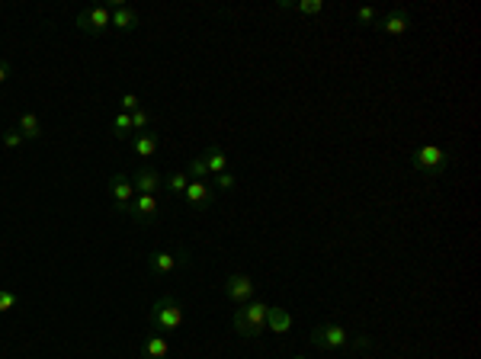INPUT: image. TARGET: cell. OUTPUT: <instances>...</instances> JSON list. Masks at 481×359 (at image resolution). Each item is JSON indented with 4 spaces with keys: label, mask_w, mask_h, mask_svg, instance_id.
<instances>
[{
    "label": "cell",
    "mask_w": 481,
    "mask_h": 359,
    "mask_svg": "<svg viewBox=\"0 0 481 359\" xmlns=\"http://www.w3.org/2000/svg\"><path fill=\"white\" fill-rule=\"evenodd\" d=\"M158 135H154V132H135V135H132V151H135V154L139 157H151L154 154V151H158Z\"/></svg>",
    "instance_id": "15"
},
{
    "label": "cell",
    "mask_w": 481,
    "mask_h": 359,
    "mask_svg": "<svg viewBox=\"0 0 481 359\" xmlns=\"http://www.w3.org/2000/svg\"><path fill=\"white\" fill-rule=\"evenodd\" d=\"M161 215V205H158V196H145V193H135L129 205V218H135L139 225H148Z\"/></svg>",
    "instance_id": "9"
},
{
    "label": "cell",
    "mask_w": 481,
    "mask_h": 359,
    "mask_svg": "<svg viewBox=\"0 0 481 359\" xmlns=\"http://www.w3.org/2000/svg\"><path fill=\"white\" fill-rule=\"evenodd\" d=\"M267 311H269V305L260 302V298L234 308V314H232L234 334L238 337H260V334L267 331Z\"/></svg>",
    "instance_id": "1"
},
{
    "label": "cell",
    "mask_w": 481,
    "mask_h": 359,
    "mask_svg": "<svg viewBox=\"0 0 481 359\" xmlns=\"http://www.w3.org/2000/svg\"><path fill=\"white\" fill-rule=\"evenodd\" d=\"M379 17H382V13L376 7H360V10H356V23H362V26H376Z\"/></svg>",
    "instance_id": "23"
},
{
    "label": "cell",
    "mask_w": 481,
    "mask_h": 359,
    "mask_svg": "<svg viewBox=\"0 0 481 359\" xmlns=\"http://www.w3.org/2000/svg\"><path fill=\"white\" fill-rule=\"evenodd\" d=\"M112 13V29H119V32H132V29H139V10L125 7L122 0H110L106 3Z\"/></svg>",
    "instance_id": "12"
},
{
    "label": "cell",
    "mask_w": 481,
    "mask_h": 359,
    "mask_svg": "<svg viewBox=\"0 0 481 359\" xmlns=\"http://www.w3.org/2000/svg\"><path fill=\"white\" fill-rule=\"evenodd\" d=\"M77 29H81V32H87V36H103L106 29H112L110 7L103 3V7H90L87 13H81V17H77Z\"/></svg>",
    "instance_id": "6"
},
{
    "label": "cell",
    "mask_w": 481,
    "mask_h": 359,
    "mask_svg": "<svg viewBox=\"0 0 481 359\" xmlns=\"http://www.w3.org/2000/svg\"><path fill=\"white\" fill-rule=\"evenodd\" d=\"M135 110H141V100L135 96V93H122V112H135Z\"/></svg>",
    "instance_id": "27"
},
{
    "label": "cell",
    "mask_w": 481,
    "mask_h": 359,
    "mask_svg": "<svg viewBox=\"0 0 481 359\" xmlns=\"http://www.w3.org/2000/svg\"><path fill=\"white\" fill-rule=\"evenodd\" d=\"M411 167H414L417 174H424L427 180H443L446 167H449V154L436 145H420L411 154Z\"/></svg>",
    "instance_id": "4"
},
{
    "label": "cell",
    "mask_w": 481,
    "mask_h": 359,
    "mask_svg": "<svg viewBox=\"0 0 481 359\" xmlns=\"http://www.w3.org/2000/svg\"><path fill=\"white\" fill-rule=\"evenodd\" d=\"M148 125H151V112L145 106L132 112V132H148Z\"/></svg>",
    "instance_id": "22"
},
{
    "label": "cell",
    "mask_w": 481,
    "mask_h": 359,
    "mask_svg": "<svg viewBox=\"0 0 481 359\" xmlns=\"http://www.w3.org/2000/svg\"><path fill=\"white\" fill-rule=\"evenodd\" d=\"M372 29H379V32H385V36L398 39V36H405L407 29H411V13H407L405 7H391L389 13H382L379 23H376Z\"/></svg>",
    "instance_id": "7"
},
{
    "label": "cell",
    "mask_w": 481,
    "mask_h": 359,
    "mask_svg": "<svg viewBox=\"0 0 481 359\" xmlns=\"http://www.w3.org/2000/svg\"><path fill=\"white\" fill-rule=\"evenodd\" d=\"M183 318H186L183 305L176 302L174 295H164V298H158V302H154V308L148 311V321H151V327H154V334L176 331V327L183 324Z\"/></svg>",
    "instance_id": "3"
},
{
    "label": "cell",
    "mask_w": 481,
    "mask_h": 359,
    "mask_svg": "<svg viewBox=\"0 0 481 359\" xmlns=\"http://www.w3.org/2000/svg\"><path fill=\"white\" fill-rule=\"evenodd\" d=\"M132 186H135V193L158 196V189H161V186H164V176H161L158 170H151V167H145V170H139V174L132 176Z\"/></svg>",
    "instance_id": "13"
},
{
    "label": "cell",
    "mask_w": 481,
    "mask_h": 359,
    "mask_svg": "<svg viewBox=\"0 0 481 359\" xmlns=\"http://www.w3.org/2000/svg\"><path fill=\"white\" fill-rule=\"evenodd\" d=\"M17 129H19V135H23V141L42 139V122H39L36 112H23V116H19V122H17Z\"/></svg>",
    "instance_id": "17"
},
{
    "label": "cell",
    "mask_w": 481,
    "mask_h": 359,
    "mask_svg": "<svg viewBox=\"0 0 481 359\" xmlns=\"http://www.w3.org/2000/svg\"><path fill=\"white\" fill-rule=\"evenodd\" d=\"M225 295H228V302L240 308V305L254 302V295H257V283H254L247 273H232V276L225 279Z\"/></svg>",
    "instance_id": "5"
},
{
    "label": "cell",
    "mask_w": 481,
    "mask_h": 359,
    "mask_svg": "<svg viewBox=\"0 0 481 359\" xmlns=\"http://www.w3.org/2000/svg\"><path fill=\"white\" fill-rule=\"evenodd\" d=\"M234 183H238V180H234V174H228V170L215 176V186H218V189H234Z\"/></svg>",
    "instance_id": "28"
},
{
    "label": "cell",
    "mask_w": 481,
    "mask_h": 359,
    "mask_svg": "<svg viewBox=\"0 0 481 359\" xmlns=\"http://www.w3.org/2000/svg\"><path fill=\"white\" fill-rule=\"evenodd\" d=\"M190 263V254H170V250H154L148 257V269L154 276H170L176 267H186Z\"/></svg>",
    "instance_id": "8"
},
{
    "label": "cell",
    "mask_w": 481,
    "mask_h": 359,
    "mask_svg": "<svg viewBox=\"0 0 481 359\" xmlns=\"http://www.w3.org/2000/svg\"><path fill=\"white\" fill-rule=\"evenodd\" d=\"M203 161H205V170H209V176H218L228 170V154H225L218 145H209L203 151Z\"/></svg>",
    "instance_id": "14"
},
{
    "label": "cell",
    "mask_w": 481,
    "mask_h": 359,
    "mask_svg": "<svg viewBox=\"0 0 481 359\" xmlns=\"http://www.w3.org/2000/svg\"><path fill=\"white\" fill-rule=\"evenodd\" d=\"M167 353H170V343L161 334H151L148 340L141 343V356L145 359H167Z\"/></svg>",
    "instance_id": "18"
},
{
    "label": "cell",
    "mask_w": 481,
    "mask_h": 359,
    "mask_svg": "<svg viewBox=\"0 0 481 359\" xmlns=\"http://www.w3.org/2000/svg\"><path fill=\"white\" fill-rule=\"evenodd\" d=\"M110 196H112V203H116V209H119V212H129L132 199H135V186H132V176L112 174V180H110Z\"/></svg>",
    "instance_id": "11"
},
{
    "label": "cell",
    "mask_w": 481,
    "mask_h": 359,
    "mask_svg": "<svg viewBox=\"0 0 481 359\" xmlns=\"http://www.w3.org/2000/svg\"><path fill=\"white\" fill-rule=\"evenodd\" d=\"M10 74H13V65H10L7 58H0V83H7Z\"/></svg>",
    "instance_id": "29"
},
{
    "label": "cell",
    "mask_w": 481,
    "mask_h": 359,
    "mask_svg": "<svg viewBox=\"0 0 481 359\" xmlns=\"http://www.w3.org/2000/svg\"><path fill=\"white\" fill-rule=\"evenodd\" d=\"M112 135H116V139H129V135H135V132H132V116L129 112H119V116L112 119Z\"/></svg>",
    "instance_id": "20"
},
{
    "label": "cell",
    "mask_w": 481,
    "mask_h": 359,
    "mask_svg": "<svg viewBox=\"0 0 481 359\" xmlns=\"http://www.w3.org/2000/svg\"><path fill=\"white\" fill-rule=\"evenodd\" d=\"M17 292L13 289H0V314H7V311H13L17 308Z\"/></svg>",
    "instance_id": "25"
},
{
    "label": "cell",
    "mask_w": 481,
    "mask_h": 359,
    "mask_svg": "<svg viewBox=\"0 0 481 359\" xmlns=\"http://www.w3.org/2000/svg\"><path fill=\"white\" fill-rule=\"evenodd\" d=\"M19 145H23V135H19V129H7V132H3V147H7V151H17Z\"/></svg>",
    "instance_id": "26"
},
{
    "label": "cell",
    "mask_w": 481,
    "mask_h": 359,
    "mask_svg": "<svg viewBox=\"0 0 481 359\" xmlns=\"http://www.w3.org/2000/svg\"><path fill=\"white\" fill-rule=\"evenodd\" d=\"M279 10H296V13H302V17H318L324 10L321 0H298V3H289V0H279L276 3Z\"/></svg>",
    "instance_id": "19"
},
{
    "label": "cell",
    "mask_w": 481,
    "mask_h": 359,
    "mask_svg": "<svg viewBox=\"0 0 481 359\" xmlns=\"http://www.w3.org/2000/svg\"><path fill=\"white\" fill-rule=\"evenodd\" d=\"M296 359H305V356H296Z\"/></svg>",
    "instance_id": "30"
},
{
    "label": "cell",
    "mask_w": 481,
    "mask_h": 359,
    "mask_svg": "<svg viewBox=\"0 0 481 359\" xmlns=\"http://www.w3.org/2000/svg\"><path fill=\"white\" fill-rule=\"evenodd\" d=\"M267 331L289 334V331H292V314H289L286 308H273V305H269V311H267Z\"/></svg>",
    "instance_id": "16"
},
{
    "label": "cell",
    "mask_w": 481,
    "mask_h": 359,
    "mask_svg": "<svg viewBox=\"0 0 481 359\" xmlns=\"http://www.w3.org/2000/svg\"><path fill=\"white\" fill-rule=\"evenodd\" d=\"M186 174H190V180H209V170H205L203 154L190 161V170H186Z\"/></svg>",
    "instance_id": "24"
},
{
    "label": "cell",
    "mask_w": 481,
    "mask_h": 359,
    "mask_svg": "<svg viewBox=\"0 0 481 359\" xmlns=\"http://www.w3.org/2000/svg\"><path fill=\"white\" fill-rule=\"evenodd\" d=\"M164 186H167V189H170L174 196H183V193H186V186H190V174H180V170H176V174H170V176L164 180Z\"/></svg>",
    "instance_id": "21"
},
{
    "label": "cell",
    "mask_w": 481,
    "mask_h": 359,
    "mask_svg": "<svg viewBox=\"0 0 481 359\" xmlns=\"http://www.w3.org/2000/svg\"><path fill=\"white\" fill-rule=\"evenodd\" d=\"M183 199H186V205H193V209H199V212L215 205V193H212V186H209V180H190Z\"/></svg>",
    "instance_id": "10"
},
{
    "label": "cell",
    "mask_w": 481,
    "mask_h": 359,
    "mask_svg": "<svg viewBox=\"0 0 481 359\" xmlns=\"http://www.w3.org/2000/svg\"><path fill=\"white\" fill-rule=\"evenodd\" d=\"M308 337H311V343H315L318 350H324V353L343 350V347H356V350H366V347H369V340H366V337H360V340H350V334L343 331L340 324H318V327L308 334Z\"/></svg>",
    "instance_id": "2"
}]
</instances>
